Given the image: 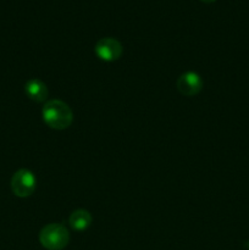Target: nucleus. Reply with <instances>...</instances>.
I'll list each match as a JSON object with an SVG mask.
<instances>
[{"label": "nucleus", "instance_id": "obj_9", "mask_svg": "<svg viewBox=\"0 0 249 250\" xmlns=\"http://www.w3.org/2000/svg\"><path fill=\"white\" fill-rule=\"evenodd\" d=\"M246 247H247V248H248V250H249V241H248V242H247V244H246Z\"/></svg>", "mask_w": 249, "mask_h": 250}, {"label": "nucleus", "instance_id": "obj_4", "mask_svg": "<svg viewBox=\"0 0 249 250\" xmlns=\"http://www.w3.org/2000/svg\"><path fill=\"white\" fill-rule=\"evenodd\" d=\"M94 51L100 60L112 62L121 58L124 49L117 39L107 37V38H102L97 42Z\"/></svg>", "mask_w": 249, "mask_h": 250}, {"label": "nucleus", "instance_id": "obj_5", "mask_svg": "<svg viewBox=\"0 0 249 250\" xmlns=\"http://www.w3.org/2000/svg\"><path fill=\"white\" fill-rule=\"evenodd\" d=\"M178 92L186 97H194L203 89V80L197 72H186L177 80Z\"/></svg>", "mask_w": 249, "mask_h": 250}, {"label": "nucleus", "instance_id": "obj_6", "mask_svg": "<svg viewBox=\"0 0 249 250\" xmlns=\"http://www.w3.org/2000/svg\"><path fill=\"white\" fill-rule=\"evenodd\" d=\"M24 92H26L27 97L29 99L37 103L45 102L49 94L48 87H46L45 83L42 82L41 80H37V78L29 80L26 83V85H24Z\"/></svg>", "mask_w": 249, "mask_h": 250}, {"label": "nucleus", "instance_id": "obj_8", "mask_svg": "<svg viewBox=\"0 0 249 250\" xmlns=\"http://www.w3.org/2000/svg\"><path fill=\"white\" fill-rule=\"evenodd\" d=\"M200 1L208 2V4H210V2H214V1H216V0H200Z\"/></svg>", "mask_w": 249, "mask_h": 250}, {"label": "nucleus", "instance_id": "obj_7", "mask_svg": "<svg viewBox=\"0 0 249 250\" xmlns=\"http://www.w3.org/2000/svg\"><path fill=\"white\" fill-rule=\"evenodd\" d=\"M92 215H90L89 211L84 209H78L75 210V211L71 214L70 220V226L72 227L75 231H85L88 227L92 225Z\"/></svg>", "mask_w": 249, "mask_h": 250}, {"label": "nucleus", "instance_id": "obj_1", "mask_svg": "<svg viewBox=\"0 0 249 250\" xmlns=\"http://www.w3.org/2000/svg\"><path fill=\"white\" fill-rule=\"evenodd\" d=\"M43 120L50 128L66 129L73 121V114L71 107L61 100H49L43 106Z\"/></svg>", "mask_w": 249, "mask_h": 250}, {"label": "nucleus", "instance_id": "obj_2", "mask_svg": "<svg viewBox=\"0 0 249 250\" xmlns=\"http://www.w3.org/2000/svg\"><path fill=\"white\" fill-rule=\"evenodd\" d=\"M39 242L48 250H62L70 242V233L62 225L49 224L42 229Z\"/></svg>", "mask_w": 249, "mask_h": 250}, {"label": "nucleus", "instance_id": "obj_3", "mask_svg": "<svg viewBox=\"0 0 249 250\" xmlns=\"http://www.w3.org/2000/svg\"><path fill=\"white\" fill-rule=\"evenodd\" d=\"M37 188V180L33 173L26 168H21L11 178V190L16 197L27 198L33 194Z\"/></svg>", "mask_w": 249, "mask_h": 250}]
</instances>
